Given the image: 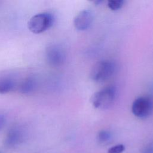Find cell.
Instances as JSON below:
<instances>
[{
    "mask_svg": "<svg viewBox=\"0 0 153 153\" xmlns=\"http://www.w3.org/2000/svg\"><path fill=\"white\" fill-rule=\"evenodd\" d=\"M124 2L123 0H111L108 2V6L111 10L117 11L122 7Z\"/></svg>",
    "mask_w": 153,
    "mask_h": 153,
    "instance_id": "obj_10",
    "label": "cell"
},
{
    "mask_svg": "<svg viewBox=\"0 0 153 153\" xmlns=\"http://www.w3.org/2000/svg\"><path fill=\"white\" fill-rule=\"evenodd\" d=\"M141 153H153V143L146 145L142 151Z\"/></svg>",
    "mask_w": 153,
    "mask_h": 153,
    "instance_id": "obj_14",
    "label": "cell"
},
{
    "mask_svg": "<svg viewBox=\"0 0 153 153\" xmlns=\"http://www.w3.org/2000/svg\"><path fill=\"white\" fill-rule=\"evenodd\" d=\"M54 22V16L48 12H43L33 16L27 23L28 29L33 33H42L50 28Z\"/></svg>",
    "mask_w": 153,
    "mask_h": 153,
    "instance_id": "obj_1",
    "label": "cell"
},
{
    "mask_svg": "<svg viewBox=\"0 0 153 153\" xmlns=\"http://www.w3.org/2000/svg\"><path fill=\"white\" fill-rule=\"evenodd\" d=\"M124 150V145L123 144H118L109 148L107 153H123Z\"/></svg>",
    "mask_w": 153,
    "mask_h": 153,
    "instance_id": "obj_12",
    "label": "cell"
},
{
    "mask_svg": "<svg viewBox=\"0 0 153 153\" xmlns=\"http://www.w3.org/2000/svg\"><path fill=\"white\" fill-rule=\"evenodd\" d=\"M93 20V13L88 10L80 11L75 17L74 24L76 29L79 30H84L88 29Z\"/></svg>",
    "mask_w": 153,
    "mask_h": 153,
    "instance_id": "obj_6",
    "label": "cell"
},
{
    "mask_svg": "<svg viewBox=\"0 0 153 153\" xmlns=\"http://www.w3.org/2000/svg\"><path fill=\"white\" fill-rule=\"evenodd\" d=\"M17 82L10 75L0 76V94H7L17 88Z\"/></svg>",
    "mask_w": 153,
    "mask_h": 153,
    "instance_id": "obj_8",
    "label": "cell"
},
{
    "mask_svg": "<svg viewBox=\"0 0 153 153\" xmlns=\"http://www.w3.org/2000/svg\"><path fill=\"white\" fill-rule=\"evenodd\" d=\"M36 81L32 76H27L23 79L17 84L16 89L23 94H27L32 93L36 87Z\"/></svg>",
    "mask_w": 153,
    "mask_h": 153,
    "instance_id": "obj_9",
    "label": "cell"
},
{
    "mask_svg": "<svg viewBox=\"0 0 153 153\" xmlns=\"http://www.w3.org/2000/svg\"><path fill=\"white\" fill-rule=\"evenodd\" d=\"M111 139V134L109 131L106 130H102L99 132L97 134V139L101 143L108 142Z\"/></svg>",
    "mask_w": 153,
    "mask_h": 153,
    "instance_id": "obj_11",
    "label": "cell"
},
{
    "mask_svg": "<svg viewBox=\"0 0 153 153\" xmlns=\"http://www.w3.org/2000/svg\"><path fill=\"white\" fill-rule=\"evenodd\" d=\"M153 109V103L148 97H139L136 99L131 106V111L134 116L144 118L149 116Z\"/></svg>",
    "mask_w": 153,
    "mask_h": 153,
    "instance_id": "obj_4",
    "label": "cell"
},
{
    "mask_svg": "<svg viewBox=\"0 0 153 153\" xmlns=\"http://www.w3.org/2000/svg\"><path fill=\"white\" fill-rule=\"evenodd\" d=\"M117 91L114 87H105L95 93L91 99L93 105L97 109H106L111 107L116 98Z\"/></svg>",
    "mask_w": 153,
    "mask_h": 153,
    "instance_id": "obj_2",
    "label": "cell"
},
{
    "mask_svg": "<svg viewBox=\"0 0 153 153\" xmlns=\"http://www.w3.org/2000/svg\"><path fill=\"white\" fill-rule=\"evenodd\" d=\"M24 133L22 130L18 127L11 128L7 134L4 143L5 145L9 147H14L19 145L23 139Z\"/></svg>",
    "mask_w": 153,
    "mask_h": 153,
    "instance_id": "obj_7",
    "label": "cell"
},
{
    "mask_svg": "<svg viewBox=\"0 0 153 153\" xmlns=\"http://www.w3.org/2000/svg\"><path fill=\"white\" fill-rule=\"evenodd\" d=\"M115 70V64L110 60H104L97 62L91 68L90 77L96 82H102L108 79Z\"/></svg>",
    "mask_w": 153,
    "mask_h": 153,
    "instance_id": "obj_3",
    "label": "cell"
},
{
    "mask_svg": "<svg viewBox=\"0 0 153 153\" xmlns=\"http://www.w3.org/2000/svg\"><path fill=\"white\" fill-rule=\"evenodd\" d=\"M6 121L5 115L3 113L0 112V131L4 127L6 124Z\"/></svg>",
    "mask_w": 153,
    "mask_h": 153,
    "instance_id": "obj_13",
    "label": "cell"
},
{
    "mask_svg": "<svg viewBox=\"0 0 153 153\" xmlns=\"http://www.w3.org/2000/svg\"><path fill=\"white\" fill-rule=\"evenodd\" d=\"M45 57L48 63L52 66L62 65L66 59L64 49L58 44H51L46 48Z\"/></svg>",
    "mask_w": 153,
    "mask_h": 153,
    "instance_id": "obj_5",
    "label": "cell"
}]
</instances>
